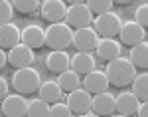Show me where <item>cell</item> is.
<instances>
[{"label":"cell","mask_w":148,"mask_h":117,"mask_svg":"<svg viewBox=\"0 0 148 117\" xmlns=\"http://www.w3.org/2000/svg\"><path fill=\"white\" fill-rule=\"evenodd\" d=\"M119 36H121V42H123V44L134 46V44L142 42V40L146 38V32H144V28H142L140 24H136L132 20V22H123L121 24Z\"/></svg>","instance_id":"cell-12"},{"label":"cell","mask_w":148,"mask_h":117,"mask_svg":"<svg viewBox=\"0 0 148 117\" xmlns=\"http://www.w3.org/2000/svg\"><path fill=\"white\" fill-rule=\"evenodd\" d=\"M20 34L22 30L14 22L0 24V48H14L16 44H20Z\"/></svg>","instance_id":"cell-18"},{"label":"cell","mask_w":148,"mask_h":117,"mask_svg":"<svg viewBox=\"0 0 148 117\" xmlns=\"http://www.w3.org/2000/svg\"><path fill=\"white\" fill-rule=\"evenodd\" d=\"M65 24H69L71 28H85V26H91L93 24V14L91 10L87 8V4L85 2H81V4H71L67 6V10H65Z\"/></svg>","instance_id":"cell-5"},{"label":"cell","mask_w":148,"mask_h":117,"mask_svg":"<svg viewBox=\"0 0 148 117\" xmlns=\"http://www.w3.org/2000/svg\"><path fill=\"white\" fill-rule=\"evenodd\" d=\"M91 97L93 95L85 87H75L67 95V107L73 115H83L87 109H91Z\"/></svg>","instance_id":"cell-7"},{"label":"cell","mask_w":148,"mask_h":117,"mask_svg":"<svg viewBox=\"0 0 148 117\" xmlns=\"http://www.w3.org/2000/svg\"><path fill=\"white\" fill-rule=\"evenodd\" d=\"M65 0H44L40 4V12H42V18L47 22H61L65 18Z\"/></svg>","instance_id":"cell-10"},{"label":"cell","mask_w":148,"mask_h":117,"mask_svg":"<svg viewBox=\"0 0 148 117\" xmlns=\"http://www.w3.org/2000/svg\"><path fill=\"white\" fill-rule=\"evenodd\" d=\"M12 6L22 14H32L40 8V0H12Z\"/></svg>","instance_id":"cell-25"},{"label":"cell","mask_w":148,"mask_h":117,"mask_svg":"<svg viewBox=\"0 0 148 117\" xmlns=\"http://www.w3.org/2000/svg\"><path fill=\"white\" fill-rule=\"evenodd\" d=\"M105 73H107V80H109L111 85H114V87H126L134 80L136 68L132 66V62L126 56H116L114 60H111L107 64Z\"/></svg>","instance_id":"cell-1"},{"label":"cell","mask_w":148,"mask_h":117,"mask_svg":"<svg viewBox=\"0 0 148 117\" xmlns=\"http://www.w3.org/2000/svg\"><path fill=\"white\" fill-rule=\"evenodd\" d=\"M44 62H46V68L49 71H53V73H61L63 70H67V68H69L71 58H69V54L65 52V50H51V52L46 56Z\"/></svg>","instance_id":"cell-17"},{"label":"cell","mask_w":148,"mask_h":117,"mask_svg":"<svg viewBox=\"0 0 148 117\" xmlns=\"http://www.w3.org/2000/svg\"><path fill=\"white\" fill-rule=\"evenodd\" d=\"M128 60L132 62L134 68L146 70V68H148V44H146V40H142V42H138V44L132 46Z\"/></svg>","instance_id":"cell-21"},{"label":"cell","mask_w":148,"mask_h":117,"mask_svg":"<svg viewBox=\"0 0 148 117\" xmlns=\"http://www.w3.org/2000/svg\"><path fill=\"white\" fill-rule=\"evenodd\" d=\"M95 22V32L101 36V38H114L121 30V16H116L113 10L103 12V14H97V18L93 20Z\"/></svg>","instance_id":"cell-4"},{"label":"cell","mask_w":148,"mask_h":117,"mask_svg":"<svg viewBox=\"0 0 148 117\" xmlns=\"http://www.w3.org/2000/svg\"><path fill=\"white\" fill-rule=\"evenodd\" d=\"M67 2H71V4H81V2H85V0H67Z\"/></svg>","instance_id":"cell-34"},{"label":"cell","mask_w":148,"mask_h":117,"mask_svg":"<svg viewBox=\"0 0 148 117\" xmlns=\"http://www.w3.org/2000/svg\"><path fill=\"white\" fill-rule=\"evenodd\" d=\"M97 58L103 62H111L116 56H121V42H116L114 38H99V44L95 48Z\"/></svg>","instance_id":"cell-15"},{"label":"cell","mask_w":148,"mask_h":117,"mask_svg":"<svg viewBox=\"0 0 148 117\" xmlns=\"http://www.w3.org/2000/svg\"><path fill=\"white\" fill-rule=\"evenodd\" d=\"M8 64V54L4 52V48H0V70Z\"/></svg>","instance_id":"cell-32"},{"label":"cell","mask_w":148,"mask_h":117,"mask_svg":"<svg viewBox=\"0 0 148 117\" xmlns=\"http://www.w3.org/2000/svg\"><path fill=\"white\" fill-rule=\"evenodd\" d=\"M138 103H140V99L132 91H123V93H119L114 97V111L119 115H125V117L134 115L138 109Z\"/></svg>","instance_id":"cell-14"},{"label":"cell","mask_w":148,"mask_h":117,"mask_svg":"<svg viewBox=\"0 0 148 117\" xmlns=\"http://www.w3.org/2000/svg\"><path fill=\"white\" fill-rule=\"evenodd\" d=\"M49 115L51 117H69V115H73V113H71V109L67 107V103L53 101V105H49Z\"/></svg>","instance_id":"cell-28"},{"label":"cell","mask_w":148,"mask_h":117,"mask_svg":"<svg viewBox=\"0 0 148 117\" xmlns=\"http://www.w3.org/2000/svg\"><path fill=\"white\" fill-rule=\"evenodd\" d=\"M12 18H14V6H12V2L0 0V24L12 22Z\"/></svg>","instance_id":"cell-27"},{"label":"cell","mask_w":148,"mask_h":117,"mask_svg":"<svg viewBox=\"0 0 148 117\" xmlns=\"http://www.w3.org/2000/svg\"><path fill=\"white\" fill-rule=\"evenodd\" d=\"M130 83H132V93L136 95L138 99L146 101V99H148V73H146V71L136 73L134 80H132Z\"/></svg>","instance_id":"cell-23"},{"label":"cell","mask_w":148,"mask_h":117,"mask_svg":"<svg viewBox=\"0 0 148 117\" xmlns=\"http://www.w3.org/2000/svg\"><path fill=\"white\" fill-rule=\"evenodd\" d=\"M81 83H83V87L89 91L91 95L95 93H101V91H107L109 89V80H107V73L101 70H91L85 73V78L81 80Z\"/></svg>","instance_id":"cell-9"},{"label":"cell","mask_w":148,"mask_h":117,"mask_svg":"<svg viewBox=\"0 0 148 117\" xmlns=\"http://www.w3.org/2000/svg\"><path fill=\"white\" fill-rule=\"evenodd\" d=\"M85 4L91 10V14H103L113 8V0H85Z\"/></svg>","instance_id":"cell-26"},{"label":"cell","mask_w":148,"mask_h":117,"mask_svg":"<svg viewBox=\"0 0 148 117\" xmlns=\"http://www.w3.org/2000/svg\"><path fill=\"white\" fill-rule=\"evenodd\" d=\"M6 95H8V82H6L4 78H0V101H2Z\"/></svg>","instance_id":"cell-30"},{"label":"cell","mask_w":148,"mask_h":117,"mask_svg":"<svg viewBox=\"0 0 148 117\" xmlns=\"http://www.w3.org/2000/svg\"><path fill=\"white\" fill-rule=\"evenodd\" d=\"M20 42L24 46L32 48V50L46 46V30L38 24H28L20 34Z\"/></svg>","instance_id":"cell-11"},{"label":"cell","mask_w":148,"mask_h":117,"mask_svg":"<svg viewBox=\"0 0 148 117\" xmlns=\"http://www.w3.org/2000/svg\"><path fill=\"white\" fill-rule=\"evenodd\" d=\"M57 83L61 85L63 91H73L75 87H79V85H81V75L77 73V71H73L71 68H67V70H63L61 73H59Z\"/></svg>","instance_id":"cell-22"},{"label":"cell","mask_w":148,"mask_h":117,"mask_svg":"<svg viewBox=\"0 0 148 117\" xmlns=\"http://www.w3.org/2000/svg\"><path fill=\"white\" fill-rule=\"evenodd\" d=\"M49 115V103L46 99L38 97L28 101V117H47Z\"/></svg>","instance_id":"cell-24"},{"label":"cell","mask_w":148,"mask_h":117,"mask_svg":"<svg viewBox=\"0 0 148 117\" xmlns=\"http://www.w3.org/2000/svg\"><path fill=\"white\" fill-rule=\"evenodd\" d=\"M99 38L101 36L95 32V28L85 26V28H77L73 32V42L71 44L77 48V52H93L99 44Z\"/></svg>","instance_id":"cell-6"},{"label":"cell","mask_w":148,"mask_h":117,"mask_svg":"<svg viewBox=\"0 0 148 117\" xmlns=\"http://www.w3.org/2000/svg\"><path fill=\"white\" fill-rule=\"evenodd\" d=\"M38 93L42 99H46L47 103H53V101H59L61 95H63V89L61 85L56 82V80H47V82H42L40 87H38Z\"/></svg>","instance_id":"cell-20"},{"label":"cell","mask_w":148,"mask_h":117,"mask_svg":"<svg viewBox=\"0 0 148 117\" xmlns=\"http://www.w3.org/2000/svg\"><path fill=\"white\" fill-rule=\"evenodd\" d=\"M91 109L95 115H111L114 113V95L109 91H101L91 97Z\"/></svg>","instance_id":"cell-16"},{"label":"cell","mask_w":148,"mask_h":117,"mask_svg":"<svg viewBox=\"0 0 148 117\" xmlns=\"http://www.w3.org/2000/svg\"><path fill=\"white\" fill-rule=\"evenodd\" d=\"M134 22L140 24L142 28H146V24H148V4H140L136 8V12H134Z\"/></svg>","instance_id":"cell-29"},{"label":"cell","mask_w":148,"mask_h":117,"mask_svg":"<svg viewBox=\"0 0 148 117\" xmlns=\"http://www.w3.org/2000/svg\"><path fill=\"white\" fill-rule=\"evenodd\" d=\"M34 50L28 46H24L22 42L20 44H16L14 48H10V52H8V64H12L16 70L18 68H28V66H34Z\"/></svg>","instance_id":"cell-8"},{"label":"cell","mask_w":148,"mask_h":117,"mask_svg":"<svg viewBox=\"0 0 148 117\" xmlns=\"http://www.w3.org/2000/svg\"><path fill=\"white\" fill-rule=\"evenodd\" d=\"M2 113L6 117H24L28 115V101L22 95H6L2 99Z\"/></svg>","instance_id":"cell-13"},{"label":"cell","mask_w":148,"mask_h":117,"mask_svg":"<svg viewBox=\"0 0 148 117\" xmlns=\"http://www.w3.org/2000/svg\"><path fill=\"white\" fill-rule=\"evenodd\" d=\"M69 68L73 71H77L79 75H85L87 71L95 70V58H93L91 52H77L69 62Z\"/></svg>","instance_id":"cell-19"},{"label":"cell","mask_w":148,"mask_h":117,"mask_svg":"<svg viewBox=\"0 0 148 117\" xmlns=\"http://www.w3.org/2000/svg\"><path fill=\"white\" fill-rule=\"evenodd\" d=\"M134 115H138V117H146L148 115V103H146V101L138 103V109H136V113H134Z\"/></svg>","instance_id":"cell-31"},{"label":"cell","mask_w":148,"mask_h":117,"mask_svg":"<svg viewBox=\"0 0 148 117\" xmlns=\"http://www.w3.org/2000/svg\"><path fill=\"white\" fill-rule=\"evenodd\" d=\"M42 83V78H40V71L34 70V66H28V68H18L12 75V87L22 95L34 93L38 91Z\"/></svg>","instance_id":"cell-2"},{"label":"cell","mask_w":148,"mask_h":117,"mask_svg":"<svg viewBox=\"0 0 148 117\" xmlns=\"http://www.w3.org/2000/svg\"><path fill=\"white\" fill-rule=\"evenodd\" d=\"M71 42H73V30H71L69 24H65L61 20V22H53L47 26V30H46V46L47 48L65 50V48L71 46Z\"/></svg>","instance_id":"cell-3"},{"label":"cell","mask_w":148,"mask_h":117,"mask_svg":"<svg viewBox=\"0 0 148 117\" xmlns=\"http://www.w3.org/2000/svg\"><path fill=\"white\" fill-rule=\"evenodd\" d=\"M130 2H132V0H113V4H123V6H125V4H130Z\"/></svg>","instance_id":"cell-33"}]
</instances>
